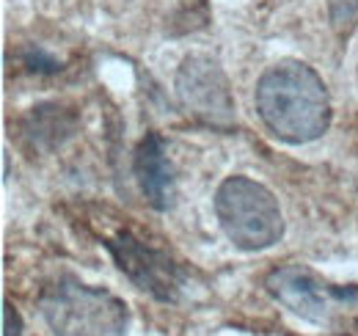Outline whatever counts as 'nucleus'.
I'll return each instance as SVG.
<instances>
[{
	"label": "nucleus",
	"instance_id": "obj_5",
	"mask_svg": "<svg viewBox=\"0 0 358 336\" xmlns=\"http://www.w3.org/2000/svg\"><path fill=\"white\" fill-rule=\"evenodd\" d=\"M177 97L187 116L199 125L231 130L234 97L221 64L210 55H187L177 69Z\"/></svg>",
	"mask_w": 358,
	"mask_h": 336
},
{
	"label": "nucleus",
	"instance_id": "obj_1",
	"mask_svg": "<svg viewBox=\"0 0 358 336\" xmlns=\"http://www.w3.org/2000/svg\"><path fill=\"white\" fill-rule=\"evenodd\" d=\"M257 111L287 144L317 141L331 125V97L322 78L303 61H278L257 83Z\"/></svg>",
	"mask_w": 358,
	"mask_h": 336
},
{
	"label": "nucleus",
	"instance_id": "obj_3",
	"mask_svg": "<svg viewBox=\"0 0 358 336\" xmlns=\"http://www.w3.org/2000/svg\"><path fill=\"white\" fill-rule=\"evenodd\" d=\"M215 215L240 251H265L284 234V215L265 185L248 176H229L215 190Z\"/></svg>",
	"mask_w": 358,
	"mask_h": 336
},
{
	"label": "nucleus",
	"instance_id": "obj_8",
	"mask_svg": "<svg viewBox=\"0 0 358 336\" xmlns=\"http://www.w3.org/2000/svg\"><path fill=\"white\" fill-rule=\"evenodd\" d=\"M25 135L42 146V149H52V146H61L72 132H75V116L66 113L64 108L58 105H42V108H34L25 122H22Z\"/></svg>",
	"mask_w": 358,
	"mask_h": 336
},
{
	"label": "nucleus",
	"instance_id": "obj_9",
	"mask_svg": "<svg viewBox=\"0 0 358 336\" xmlns=\"http://www.w3.org/2000/svg\"><path fill=\"white\" fill-rule=\"evenodd\" d=\"M331 25L339 36H350L358 25V0H328Z\"/></svg>",
	"mask_w": 358,
	"mask_h": 336
},
{
	"label": "nucleus",
	"instance_id": "obj_10",
	"mask_svg": "<svg viewBox=\"0 0 358 336\" xmlns=\"http://www.w3.org/2000/svg\"><path fill=\"white\" fill-rule=\"evenodd\" d=\"M3 336H22V317L11 306V300L3 303Z\"/></svg>",
	"mask_w": 358,
	"mask_h": 336
},
{
	"label": "nucleus",
	"instance_id": "obj_7",
	"mask_svg": "<svg viewBox=\"0 0 358 336\" xmlns=\"http://www.w3.org/2000/svg\"><path fill=\"white\" fill-rule=\"evenodd\" d=\"M133 171L149 207L166 212L174 204V166L157 132H146V138H141L133 158Z\"/></svg>",
	"mask_w": 358,
	"mask_h": 336
},
{
	"label": "nucleus",
	"instance_id": "obj_2",
	"mask_svg": "<svg viewBox=\"0 0 358 336\" xmlns=\"http://www.w3.org/2000/svg\"><path fill=\"white\" fill-rule=\"evenodd\" d=\"M39 312L52 336H127V303L102 287L58 276L39 295Z\"/></svg>",
	"mask_w": 358,
	"mask_h": 336
},
{
	"label": "nucleus",
	"instance_id": "obj_6",
	"mask_svg": "<svg viewBox=\"0 0 358 336\" xmlns=\"http://www.w3.org/2000/svg\"><path fill=\"white\" fill-rule=\"evenodd\" d=\"M105 248L116 259L119 270L133 281L138 290L149 293L163 303H174L182 293L185 276L169 256L146 243H141L130 232H119L113 240L105 243Z\"/></svg>",
	"mask_w": 358,
	"mask_h": 336
},
{
	"label": "nucleus",
	"instance_id": "obj_11",
	"mask_svg": "<svg viewBox=\"0 0 358 336\" xmlns=\"http://www.w3.org/2000/svg\"><path fill=\"white\" fill-rule=\"evenodd\" d=\"M25 64H28V69H34V72H58V69H61L55 61H50L42 52H28V55H25Z\"/></svg>",
	"mask_w": 358,
	"mask_h": 336
},
{
	"label": "nucleus",
	"instance_id": "obj_4",
	"mask_svg": "<svg viewBox=\"0 0 358 336\" xmlns=\"http://www.w3.org/2000/svg\"><path fill=\"white\" fill-rule=\"evenodd\" d=\"M265 287L273 295V300H278L295 317L314 323V326L334 323L339 312H348L353 303H358L356 287L328 284L306 265H284V267L270 270Z\"/></svg>",
	"mask_w": 358,
	"mask_h": 336
}]
</instances>
